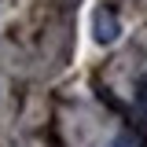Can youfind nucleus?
I'll return each mask as SVG.
<instances>
[{
  "label": "nucleus",
  "instance_id": "obj_1",
  "mask_svg": "<svg viewBox=\"0 0 147 147\" xmlns=\"http://www.w3.org/2000/svg\"><path fill=\"white\" fill-rule=\"evenodd\" d=\"M118 33H121V26H118L114 11H96V40L110 44V40H114Z\"/></svg>",
  "mask_w": 147,
  "mask_h": 147
},
{
  "label": "nucleus",
  "instance_id": "obj_2",
  "mask_svg": "<svg viewBox=\"0 0 147 147\" xmlns=\"http://www.w3.org/2000/svg\"><path fill=\"white\" fill-rule=\"evenodd\" d=\"M136 107L140 114H147V77H140V85H136Z\"/></svg>",
  "mask_w": 147,
  "mask_h": 147
},
{
  "label": "nucleus",
  "instance_id": "obj_3",
  "mask_svg": "<svg viewBox=\"0 0 147 147\" xmlns=\"http://www.w3.org/2000/svg\"><path fill=\"white\" fill-rule=\"evenodd\" d=\"M110 147H140V140H132V136H118Z\"/></svg>",
  "mask_w": 147,
  "mask_h": 147
}]
</instances>
